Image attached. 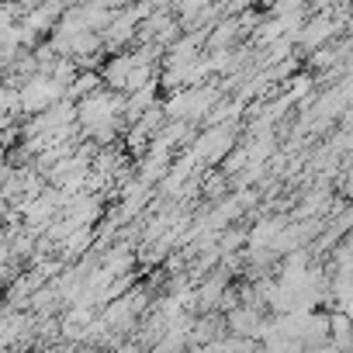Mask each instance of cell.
<instances>
[{"label": "cell", "instance_id": "6da1fadb", "mask_svg": "<svg viewBox=\"0 0 353 353\" xmlns=\"http://www.w3.org/2000/svg\"><path fill=\"white\" fill-rule=\"evenodd\" d=\"M232 149H236V132H232V125H219V128H205L188 152H191L201 166H215V163H225V156H229Z\"/></svg>", "mask_w": 353, "mask_h": 353}, {"label": "cell", "instance_id": "7a4b0ae2", "mask_svg": "<svg viewBox=\"0 0 353 353\" xmlns=\"http://www.w3.org/2000/svg\"><path fill=\"white\" fill-rule=\"evenodd\" d=\"M229 270H212L205 281H198V291H194V298H198V312L201 315H212V312H219L222 308V301H225V294H229Z\"/></svg>", "mask_w": 353, "mask_h": 353}, {"label": "cell", "instance_id": "3957f363", "mask_svg": "<svg viewBox=\"0 0 353 353\" xmlns=\"http://www.w3.org/2000/svg\"><path fill=\"white\" fill-rule=\"evenodd\" d=\"M336 32H339V21H332V14L308 18V21H305V32H301V39H298V46H301L305 52H319V49H325V39H332Z\"/></svg>", "mask_w": 353, "mask_h": 353}, {"label": "cell", "instance_id": "277c9868", "mask_svg": "<svg viewBox=\"0 0 353 353\" xmlns=\"http://www.w3.org/2000/svg\"><path fill=\"white\" fill-rule=\"evenodd\" d=\"M225 322H229V336H239V339H256L260 343V332H263V312H256V308H236V312H229L225 315Z\"/></svg>", "mask_w": 353, "mask_h": 353}, {"label": "cell", "instance_id": "5b68a950", "mask_svg": "<svg viewBox=\"0 0 353 353\" xmlns=\"http://www.w3.org/2000/svg\"><path fill=\"white\" fill-rule=\"evenodd\" d=\"M132 73H135V56H132V52H114V56L104 63V70H101L104 83H108L114 94H125Z\"/></svg>", "mask_w": 353, "mask_h": 353}, {"label": "cell", "instance_id": "8992f818", "mask_svg": "<svg viewBox=\"0 0 353 353\" xmlns=\"http://www.w3.org/2000/svg\"><path fill=\"white\" fill-rule=\"evenodd\" d=\"M329 329H332V339L353 336V315H350L346 308H332V312H329Z\"/></svg>", "mask_w": 353, "mask_h": 353}, {"label": "cell", "instance_id": "52a82bcc", "mask_svg": "<svg viewBox=\"0 0 353 353\" xmlns=\"http://www.w3.org/2000/svg\"><path fill=\"white\" fill-rule=\"evenodd\" d=\"M343 52H346V46H336V49H319V52H312V59H308V66L312 70H325V66H332V63H339L343 59Z\"/></svg>", "mask_w": 353, "mask_h": 353}, {"label": "cell", "instance_id": "ba28073f", "mask_svg": "<svg viewBox=\"0 0 353 353\" xmlns=\"http://www.w3.org/2000/svg\"><path fill=\"white\" fill-rule=\"evenodd\" d=\"M343 194L353 201V159H350V170H346V176H343Z\"/></svg>", "mask_w": 353, "mask_h": 353}, {"label": "cell", "instance_id": "9c48e42d", "mask_svg": "<svg viewBox=\"0 0 353 353\" xmlns=\"http://www.w3.org/2000/svg\"><path fill=\"white\" fill-rule=\"evenodd\" d=\"M315 353H343V350H339V346H332V343H325V346H319Z\"/></svg>", "mask_w": 353, "mask_h": 353}]
</instances>
